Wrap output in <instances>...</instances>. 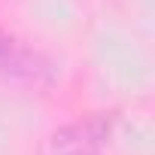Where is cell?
Listing matches in <instances>:
<instances>
[{"label": "cell", "instance_id": "cell-1", "mask_svg": "<svg viewBox=\"0 0 155 155\" xmlns=\"http://www.w3.org/2000/svg\"><path fill=\"white\" fill-rule=\"evenodd\" d=\"M107 122L104 119H85V122H76L67 131L55 134L46 146L43 155H97L104 137H107Z\"/></svg>", "mask_w": 155, "mask_h": 155}, {"label": "cell", "instance_id": "cell-2", "mask_svg": "<svg viewBox=\"0 0 155 155\" xmlns=\"http://www.w3.org/2000/svg\"><path fill=\"white\" fill-rule=\"evenodd\" d=\"M46 64L37 52H31L25 43H18L12 34L0 28V76L6 79H40Z\"/></svg>", "mask_w": 155, "mask_h": 155}]
</instances>
